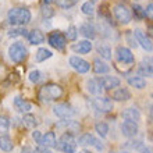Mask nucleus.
I'll list each match as a JSON object with an SVG mask.
<instances>
[{
  "instance_id": "1",
  "label": "nucleus",
  "mask_w": 153,
  "mask_h": 153,
  "mask_svg": "<svg viewBox=\"0 0 153 153\" xmlns=\"http://www.w3.org/2000/svg\"><path fill=\"white\" fill-rule=\"evenodd\" d=\"M31 11L25 7H14L7 14V20L11 25L16 27H24L31 21Z\"/></svg>"
},
{
  "instance_id": "2",
  "label": "nucleus",
  "mask_w": 153,
  "mask_h": 153,
  "mask_svg": "<svg viewBox=\"0 0 153 153\" xmlns=\"http://www.w3.org/2000/svg\"><path fill=\"white\" fill-rule=\"evenodd\" d=\"M61 95H63V88H61L60 85H56V84L43 85L39 91V99L43 102L56 100Z\"/></svg>"
},
{
  "instance_id": "3",
  "label": "nucleus",
  "mask_w": 153,
  "mask_h": 153,
  "mask_svg": "<svg viewBox=\"0 0 153 153\" xmlns=\"http://www.w3.org/2000/svg\"><path fill=\"white\" fill-rule=\"evenodd\" d=\"M8 56L11 59L13 63H22V61L27 59L28 56V50L25 48L22 43L20 42H16V43H13L10 48H8Z\"/></svg>"
},
{
  "instance_id": "4",
  "label": "nucleus",
  "mask_w": 153,
  "mask_h": 153,
  "mask_svg": "<svg viewBox=\"0 0 153 153\" xmlns=\"http://www.w3.org/2000/svg\"><path fill=\"white\" fill-rule=\"evenodd\" d=\"M56 148H59L61 152H64V153H75L76 141H75V138H74V135L68 132L63 134L61 138L59 139V143H57Z\"/></svg>"
},
{
  "instance_id": "5",
  "label": "nucleus",
  "mask_w": 153,
  "mask_h": 153,
  "mask_svg": "<svg viewBox=\"0 0 153 153\" xmlns=\"http://www.w3.org/2000/svg\"><path fill=\"white\" fill-rule=\"evenodd\" d=\"M113 13H114V17H116V20L120 22V24H129L131 22V11H129V8L124 4H116L113 7Z\"/></svg>"
},
{
  "instance_id": "6",
  "label": "nucleus",
  "mask_w": 153,
  "mask_h": 153,
  "mask_svg": "<svg viewBox=\"0 0 153 153\" xmlns=\"http://www.w3.org/2000/svg\"><path fill=\"white\" fill-rule=\"evenodd\" d=\"M48 42L52 48L57 49V50H63V49L65 48V42H67V39H65V36L60 32V31H53V32L49 33Z\"/></svg>"
},
{
  "instance_id": "7",
  "label": "nucleus",
  "mask_w": 153,
  "mask_h": 153,
  "mask_svg": "<svg viewBox=\"0 0 153 153\" xmlns=\"http://www.w3.org/2000/svg\"><path fill=\"white\" fill-rule=\"evenodd\" d=\"M53 113H54V116L60 117L63 120H67V118L74 117L75 111H74L73 107L70 105H67V103H60V105H56L53 107Z\"/></svg>"
},
{
  "instance_id": "8",
  "label": "nucleus",
  "mask_w": 153,
  "mask_h": 153,
  "mask_svg": "<svg viewBox=\"0 0 153 153\" xmlns=\"http://www.w3.org/2000/svg\"><path fill=\"white\" fill-rule=\"evenodd\" d=\"M70 65H71L75 71H78L79 74H85L91 70V64H89L88 61L84 60V59H81V57H78V56L70 57Z\"/></svg>"
},
{
  "instance_id": "9",
  "label": "nucleus",
  "mask_w": 153,
  "mask_h": 153,
  "mask_svg": "<svg viewBox=\"0 0 153 153\" xmlns=\"http://www.w3.org/2000/svg\"><path fill=\"white\" fill-rule=\"evenodd\" d=\"M116 59L123 64H131L134 63V54L128 48L125 46H118L116 49Z\"/></svg>"
},
{
  "instance_id": "10",
  "label": "nucleus",
  "mask_w": 153,
  "mask_h": 153,
  "mask_svg": "<svg viewBox=\"0 0 153 153\" xmlns=\"http://www.w3.org/2000/svg\"><path fill=\"white\" fill-rule=\"evenodd\" d=\"M78 143L82 146H93V148H96L97 150H103L105 149V146H103V143H102L97 138H95L93 135H91V134H84V135H81L79 138H78Z\"/></svg>"
},
{
  "instance_id": "11",
  "label": "nucleus",
  "mask_w": 153,
  "mask_h": 153,
  "mask_svg": "<svg viewBox=\"0 0 153 153\" xmlns=\"http://www.w3.org/2000/svg\"><path fill=\"white\" fill-rule=\"evenodd\" d=\"M134 36H135L137 42L141 45L142 48L145 49L146 52H152V50H153L152 40L148 38V35H146V33L143 32L142 29H135V31H134Z\"/></svg>"
},
{
  "instance_id": "12",
  "label": "nucleus",
  "mask_w": 153,
  "mask_h": 153,
  "mask_svg": "<svg viewBox=\"0 0 153 153\" xmlns=\"http://www.w3.org/2000/svg\"><path fill=\"white\" fill-rule=\"evenodd\" d=\"M93 106L97 111H102V113H109L113 110V102L110 100L109 97H103L99 96L93 100Z\"/></svg>"
},
{
  "instance_id": "13",
  "label": "nucleus",
  "mask_w": 153,
  "mask_h": 153,
  "mask_svg": "<svg viewBox=\"0 0 153 153\" xmlns=\"http://www.w3.org/2000/svg\"><path fill=\"white\" fill-rule=\"evenodd\" d=\"M139 71L142 75L153 78V57L152 56H146L142 59L141 64H139Z\"/></svg>"
},
{
  "instance_id": "14",
  "label": "nucleus",
  "mask_w": 153,
  "mask_h": 153,
  "mask_svg": "<svg viewBox=\"0 0 153 153\" xmlns=\"http://www.w3.org/2000/svg\"><path fill=\"white\" fill-rule=\"evenodd\" d=\"M121 132L127 138H132L138 134V124L132 121H123L121 124Z\"/></svg>"
},
{
  "instance_id": "15",
  "label": "nucleus",
  "mask_w": 153,
  "mask_h": 153,
  "mask_svg": "<svg viewBox=\"0 0 153 153\" xmlns=\"http://www.w3.org/2000/svg\"><path fill=\"white\" fill-rule=\"evenodd\" d=\"M99 81H100V84H102V86H103V89H113V88L120 86V84H121L120 78L113 76V75L100 76V78H99Z\"/></svg>"
},
{
  "instance_id": "16",
  "label": "nucleus",
  "mask_w": 153,
  "mask_h": 153,
  "mask_svg": "<svg viewBox=\"0 0 153 153\" xmlns=\"http://www.w3.org/2000/svg\"><path fill=\"white\" fill-rule=\"evenodd\" d=\"M39 143L42 146H45V148H56V146H57V139H56L54 132L49 131V132L43 134V135H42V138H40Z\"/></svg>"
},
{
  "instance_id": "17",
  "label": "nucleus",
  "mask_w": 153,
  "mask_h": 153,
  "mask_svg": "<svg viewBox=\"0 0 153 153\" xmlns=\"http://www.w3.org/2000/svg\"><path fill=\"white\" fill-rule=\"evenodd\" d=\"M13 105H14V109H16L17 111H20V113H28L29 110L32 109V105H31L28 100H25V99H22V97H20V96H17L16 99H14Z\"/></svg>"
},
{
  "instance_id": "18",
  "label": "nucleus",
  "mask_w": 153,
  "mask_h": 153,
  "mask_svg": "<svg viewBox=\"0 0 153 153\" xmlns=\"http://www.w3.org/2000/svg\"><path fill=\"white\" fill-rule=\"evenodd\" d=\"M121 116H123V118H124L125 121L138 123V121L141 120V113H139V110L135 109V107H128V109H125Z\"/></svg>"
},
{
  "instance_id": "19",
  "label": "nucleus",
  "mask_w": 153,
  "mask_h": 153,
  "mask_svg": "<svg viewBox=\"0 0 153 153\" xmlns=\"http://www.w3.org/2000/svg\"><path fill=\"white\" fill-rule=\"evenodd\" d=\"M86 88H88V92L92 93V95H96V96H99V95H102V92H103V86H102L100 81H99V78H93V79H89L88 84H86Z\"/></svg>"
},
{
  "instance_id": "20",
  "label": "nucleus",
  "mask_w": 153,
  "mask_h": 153,
  "mask_svg": "<svg viewBox=\"0 0 153 153\" xmlns=\"http://www.w3.org/2000/svg\"><path fill=\"white\" fill-rule=\"evenodd\" d=\"M73 50L75 53H79V54H86L92 50V43L89 40H79L78 43L73 46Z\"/></svg>"
},
{
  "instance_id": "21",
  "label": "nucleus",
  "mask_w": 153,
  "mask_h": 153,
  "mask_svg": "<svg viewBox=\"0 0 153 153\" xmlns=\"http://www.w3.org/2000/svg\"><path fill=\"white\" fill-rule=\"evenodd\" d=\"M79 32L88 39H95V36H96V29L91 22H84L79 27Z\"/></svg>"
},
{
  "instance_id": "22",
  "label": "nucleus",
  "mask_w": 153,
  "mask_h": 153,
  "mask_svg": "<svg viewBox=\"0 0 153 153\" xmlns=\"http://www.w3.org/2000/svg\"><path fill=\"white\" fill-rule=\"evenodd\" d=\"M27 36H28L29 43H32V45H40V43H43L45 42L43 33L40 32L39 29H33V31H31Z\"/></svg>"
},
{
  "instance_id": "23",
  "label": "nucleus",
  "mask_w": 153,
  "mask_h": 153,
  "mask_svg": "<svg viewBox=\"0 0 153 153\" xmlns=\"http://www.w3.org/2000/svg\"><path fill=\"white\" fill-rule=\"evenodd\" d=\"M113 99H114V100H117V102L129 100V99H131V93H129L128 89L120 88V89H117L116 92L113 93Z\"/></svg>"
},
{
  "instance_id": "24",
  "label": "nucleus",
  "mask_w": 153,
  "mask_h": 153,
  "mask_svg": "<svg viewBox=\"0 0 153 153\" xmlns=\"http://www.w3.org/2000/svg\"><path fill=\"white\" fill-rule=\"evenodd\" d=\"M93 71L96 74H107L110 71V67L105 61H102L100 59H96L93 61Z\"/></svg>"
},
{
  "instance_id": "25",
  "label": "nucleus",
  "mask_w": 153,
  "mask_h": 153,
  "mask_svg": "<svg viewBox=\"0 0 153 153\" xmlns=\"http://www.w3.org/2000/svg\"><path fill=\"white\" fill-rule=\"evenodd\" d=\"M13 148H14V143H13L11 138L7 135H1L0 137V149L4 152H11Z\"/></svg>"
},
{
  "instance_id": "26",
  "label": "nucleus",
  "mask_w": 153,
  "mask_h": 153,
  "mask_svg": "<svg viewBox=\"0 0 153 153\" xmlns=\"http://www.w3.org/2000/svg\"><path fill=\"white\" fill-rule=\"evenodd\" d=\"M53 56V53L49 50V49L46 48H40L39 50L36 52V54H35V60L38 61V63H42V61L48 60V59H50V57Z\"/></svg>"
},
{
  "instance_id": "27",
  "label": "nucleus",
  "mask_w": 153,
  "mask_h": 153,
  "mask_svg": "<svg viewBox=\"0 0 153 153\" xmlns=\"http://www.w3.org/2000/svg\"><path fill=\"white\" fill-rule=\"evenodd\" d=\"M97 53H99L105 60H110V59H111V49H110L109 45L99 43L97 45Z\"/></svg>"
},
{
  "instance_id": "28",
  "label": "nucleus",
  "mask_w": 153,
  "mask_h": 153,
  "mask_svg": "<svg viewBox=\"0 0 153 153\" xmlns=\"http://www.w3.org/2000/svg\"><path fill=\"white\" fill-rule=\"evenodd\" d=\"M128 84L132 86V88L137 89H143L146 86V81L142 78V76H129L128 78Z\"/></svg>"
},
{
  "instance_id": "29",
  "label": "nucleus",
  "mask_w": 153,
  "mask_h": 153,
  "mask_svg": "<svg viewBox=\"0 0 153 153\" xmlns=\"http://www.w3.org/2000/svg\"><path fill=\"white\" fill-rule=\"evenodd\" d=\"M22 124H24L25 127H28V128H35V127L39 124V121H38V118L35 116H32V114H25V116L22 117Z\"/></svg>"
},
{
  "instance_id": "30",
  "label": "nucleus",
  "mask_w": 153,
  "mask_h": 153,
  "mask_svg": "<svg viewBox=\"0 0 153 153\" xmlns=\"http://www.w3.org/2000/svg\"><path fill=\"white\" fill-rule=\"evenodd\" d=\"M95 129H96V132L99 134V137L106 138L107 137V132H109V125L106 124V123H103V121H99V123H96V125H95Z\"/></svg>"
},
{
  "instance_id": "31",
  "label": "nucleus",
  "mask_w": 153,
  "mask_h": 153,
  "mask_svg": "<svg viewBox=\"0 0 153 153\" xmlns=\"http://www.w3.org/2000/svg\"><path fill=\"white\" fill-rule=\"evenodd\" d=\"M27 35V29L22 28V27H18V28H13L8 31V36L10 38H17V36H25Z\"/></svg>"
},
{
  "instance_id": "32",
  "label": "nucleus",
  "mask_w": 153,
  "mask_h": 153,
  "mask_svg": "<svg viewBox=\"0 0 153 153\" xmlns=\"http://www.w3.org/2000/svg\"><path fill=\"white\" fill-rule=\"evenodd\" d=\"M81 11L84 13L85 16H92L93 13H95V7H93V4L91 1H86V3L82 4V7H81Z\"/></svg>"
},
{
  "instance_id": "33",
  "label": "nucleus",
  "mask_w": 153,
  "mask_h": 153,
  "mask_svg": "<svg viewBox=\"0 0 153 153\" xmlns=\"http://www.w3.org/2000/svg\"><path fill=\"white\" fill-rule=\"evenodd\" d=\"M8 127H10V121H8V118L7 117H4V116H0V129H1V132H7Z\"/></svg>"
},
{
  "instance_id": "34",
  "label": "nucleus",
  "mask_w": 153,
  "mask_h": 153,
  "mask_svg": "<svg viewBox=\"0 0 153 153\" xmlns=\"http://www.w3.org/2000/svg\"><path fill=\"white\" fill-rule=\"evenodd\" d=\"M40 78H42V74H40V71H38V70H33V71H31V73H29V81H31L32 84L39 82Z\"/></svg>"
},
{
  "instance_id": "35",
  "label": "nucleus",
  "mask_w": 153,
  "mask_h": 153,
  "mask_svg": "<svg viewBox=\"0 0 153 153\" xmlns=\"http://www.w3.org/2000/svg\"><path fill=\"white\" fill-rule=\"evenodd\" d=\"M76 35H78V32H76V28H75V27H70V28L67 29V33H65V39L75 40L76 39Z\"/></svg>"
},
{
  "instance_id": "36",
  "label": "nucleus",
  "mask_w": 153,
  "mask_h": 153,
  "mask_svg": "<svg viewBox=\"0 0 153 153\" xmlns=\"http://www.w3.org/2000/svg\"><path fill=\"white\" fill-rule=\"evenodd\" d=\"M76 1H78V0H59L57 4H59L61 8H70V7H73Z\"/></svg>"
},
{
  "instance_id": "37",
  "label": "nucleus",
  "mask_w": 153,
  "mask_h": 153,
  "mask_svg": "<svg viewBox=\"0 0 153 153\" xmlns=\"http://www.w3.org/2000/svg\"><path fill=\"white\" fill-rule=\"evenodd\" d=\"M53 14H54V11L52 10V7H49L48 4H45L43 7H42V16L45 18H50V17H53Z\"/></svg>"
},
{
  "instance_id": "38",
  "label": "nucleus",
  "mask_w": 153,
  "mask_h": 153,
  "mask_svg": "<svg viewBox=\"0 0 153 153\" xmlns=\"http://www.w3.org/2000/svg\"><path fill=\"white\" fill-rule=\"evenodd\" d=\"M145 16L146 17H149V18H152L153 20V3H150L148 7H146L145 10Z\"/></svg>"
},
{
  "instance_id": "39",
  "label": "nucleus",
  "mask_w": 153,
  "mask_h": 153,
  "mask_svg": "<svg viewBox=\"0 0 153 153\" xmlns=\"http://www.w3.org/2000/svg\"><path fill=\"white\" fill-rule=\"evenodd\" d=\"M137 150H138V153H153V150L150 149V148H148V146H145V145H141Z\"/></svg>"
},
{
  "instance_id": "40",
  "label": "nucleus",
  "mask_w": 153,
  "mask_h": 153,
  "mask_svg": "<svg viewBox=\"0 0 153 153\" xmlns=\"http://www.w3.org/2000/svg\"><path fill=\"white\" fill-rule=\"evenodd\" d=\"M33 153H52L49 150V148H45V146H39L36 149L33 150Z\"/></svg>"
},
{
  "instance_id": "41",
  "label": "nucleus",
  "mask_w": 153,
  "mask_h": 153,
  "mask_svg": "<svg viewBox=\"0 0 153 153\" xmlns=\"http://www.w3.org/2000/svg\"><path fill=\"white\" fill-rule=\"evenodd\" d=\"M32 138L35 139V142H38V143H39V141H40V138H42V135H40L39 131H33V132H32Z\"/></svg>"
},
{
  "instance_id": "42",
  "label": "nucleus",
  "mask_w": 153,
  "mask_h": 153,
  "mask_svg": "<svg viewBox=\"0 0 153 153\" xmlns=\"http://www.w3.org/2000/svg\"><path fill=\"white\" fill-rule=\"evenodd\" d=\"M21 153H33V149L32 148H29V146H25V148H22Z\"/></svg>"
},
{
  "instance_id": "43",
  "label": "nucleus",
  "mask_w": 153,
  "mask_h": 153,
  "mask_svg": "<svg viewBox=\"0 0 153 153\" xmlns=\"http://www.w3.org/2000/svg\"><path fill=\"white\" fill-rule=\"evenodd\" d=\"M43 1H45V4H49V3H52V1H54V0H43ZM56 1H57V0H56Z\"/></svg>"
},
{
  "instance_id": "44",
  "label": "nucleus",
  "mask_w": 153,
  "mask_h": 153,
  "mask_svg": "<svg viewBox=\"0 0 153 153\" xmlns=\"http://www.w3.org/2000/svg\"><path fill=\"white\" fill-rule=\"evenodd\" d=\"M150 117H152V120H153V106L150 107Z\"/></svg>"
},
{
  "instance_id": "45",
  "label": "nucleus",
  "mask_w": 153,
  "mask_h": 153,
  "mask_svg": "<svg viewBox=\"0 0 153 153\" xmlns=\"http://www.w3.org/2000/svg\"><path fill=\"white\" fill-rule=\"evenodd\" d=\"M78 153H89L88 150H81V152H78Z\"/></svg>"
},
{
  "instance_id": "46",
  "label": "nucleus",
  "mask_w": 153,
  "mask_h": 153,
  "mask_svg": "<svg viewBox=\"0 0 153 153\" xmlns=\"http://www.w3.org/2000/svg\"><path fill=\"white\" fill-rule=\"evenodd\" d=\"M120 153H128V152H120Z\"/></svg>"
},
{
  "instance_id": "47",
  "label": "nucleus",
  "mask_w": 153,
  "mask_h": 153,
  "mask_svg": "<svg viewBox=\"0 0 153 153\" xmlns=\"http://www.w3.org/2000/svg\"><path fill=\"white\" fill-rule=\"evenodd\" d=\"M110 153H116V152H110Z\"/></svg>"
},
{
  "instance_id": "48",
  "label": "nucleus",
  "mask_w": 153,
  "mask_h": 153,
  "mask_svg": "<svg viewBox=\"0 0 153 153\" xmlns=\"http://www.w3.org/2000/svg\"><path fill=\"white\" fill-rule=\"evenodd\" d=\"M152 96H153V93H152Z\"/></svg>"
}]
</instances>
